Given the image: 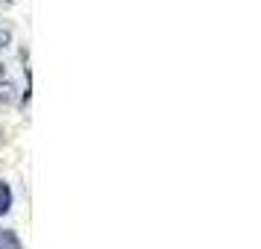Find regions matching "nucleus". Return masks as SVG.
<instances>
[{"label":"nucleus","instance_id":"1","mask_svg":"<svg viewBox=\"0 0 261 249\" xmlns=\"http://www.w3.org/2000/svg\"><path fill=\"white\" fill-rule=\"evenodd\" d=\"M0 249H24L12 229H0Z\"/></svg>","mask_w":261,"mask_h":249},{"label":"nucleus","instance_id":"2","mask_svg":"<svg viewBox=\"0 0 261 249\" xmlns=\"http://www.w3.org/2000/svg\"><path fill=\"white\" fill-rule=\"evenodd\" d=\"M12 208V188L6 182H0V217Z\"/></svg>","mask_w":261,"mask_h":249},{"label":"nucleus","instance_id":"3","mask_svg":"<svg viewBox=\"0 0 261 249\" xmlns=\"http://www.w3.org/2000/svg\"><path fill=\"white\" fill-rule=\"evenodd\" d=\"M12 100H15V85L3 76L0 79V103H12Z\"/></svg>","mask_w":261,"mask_h":249},{"label":"nucleus","instance_id":"4","mask_svg":"<svg viewBox=\"0 0 261 249\" xmlns=\"http://www.w3.org/2000/svg\"><path fill=\"white\" fill-rule=\"evenodd\" d=\"M9 41H12V36H9V30H0V53L9 47Z\"/></svg>","mask_w":261,"mask_h":249}]
</instances>
